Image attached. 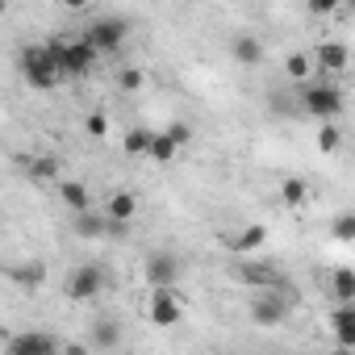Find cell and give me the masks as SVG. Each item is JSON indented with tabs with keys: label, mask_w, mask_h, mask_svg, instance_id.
<instances>
[{
	"label": "cell",
	"mask_w": 355,
	"mask_h": 355,
	"mask_svg": "<svg viewBox=\"0 0 355 355\" xmlns=\"http://www.w3.org/2000/svg\"><path fill=\"white\" fill-rule=\"evenodd\" d=\"M17 71H21V80L34 88V92H55L67 76H63V67H59V59H55V51H51V42H30V46H21L17 51Z\"/></svg>",
	"instance_id": "1"
},
{
	"label": "cell",
	"mask_w": 355,
	"mask_h": 355,
	"mask_svg": "<svg viewBox=\"0 0 355 355\" xmlns=\"http://www.w3.org/2000/svg\"><path fill=\"white\" fill-rule=\"evenodd\" d=\"M297 92H301V113H309L313 121H334V117H343V109H347V96H343L338 84L301 80Z\"/></svg>",
	"instance_id": "2"
},
{
	"label": "cell",
	"mask_w": 355,
	"mask_h": 355,
	"mask_svg": "<svg viewBox=\"0 0 355 355\" xmlns=\"http://www.w3.org/2000/svg\"><path fill=\"white\" fill-rule=\"evenodd\" d=\"M51 51H55V59H59L63 76H71V80L88 76V71H92V63L101 59L84 34H80V38H51Z\"/></svg>",
	"instance_id": "3"
},
{
	"label": "cell",
	"mask_w": 355,
	"mask_h": 355,
	"mask_svg": "<svg viewBox=\"0 0 355 355\" xmlns=\"http://www.w3.org/2000/svg\"><path fill=\"white\" fill-rule=\"evenodd\" d=\"M101 288H105V268L101 263H76L63 280L67 301H92V297H101Z\"/></svg>",
	"instance_id": "4"
},
{
	"label": "cell",
	"mask_w": 355,
	"mask_h": 355,
	"mask_svg": "<svg viewBox=\"0 0 355 355\" xmlns=\"http://www.w3.org/2000/svg\"><path fill=\"white\" fill-rule=\"evenodd\" d=\"M288 305H293V297H284L280 288H259V293L251 297V309H247V313H251L255 326H268V330H272V326H280V322L288 318Z\"/></svg>",
	"instance_id": "5"
},
{
	"label": "cell",
	"mask_w": 355,
	"mask_h": 355,
	"mask_svg": "<svg viewBox=\"0 0 355 355\" xmlns=\"http://www.w3.org/2000/svg\"><path fill=\"white\" fill-rule=\"evenodd\" d=\"M88 42H92V51L96 55H113V51H121L125 46V38H130V21L125 17H101V21H92L88 26V34H84Z\"/></svg>",
	"instance_id": "6"
},
{
	"label": "cell",
	"mask_w": 355,
	"mask_h": 355,
	"mask_svg": "<svg viewBox=\"0 0 355 355\" xmlns=\"http://www.w3.org/2000/svg\"><path fill=\"white\" fill-rule=\"evenodd\" d=\"M142 276H146L150 288H175V280L184 276V263H180V255H171V251H155V255H146Z\"/></svg>",
	"instance_id": "7"
},
{
	"label": "cell",
	"mask_w": 355,
	"mask_h": 355,
	"mask_svg": "<svg viewBox=\"0 0 355 355\" xmlns=\"http://www.w3.org/2000/svg\"><path fill=\"white\" fill-rule=\"evenodd\" d=\"M146 318L163 330H171L175 322L184 318V305L175 297V288H150V301H146Z\"/></svg>",
	"instance_id": "8"
},
{
	"label": "cell",
	"mask_w": 355,
	"mask_h": 355,
	"mask_svg": "<svg viewBox=\"0 0 355 355\" xmlns=\"http://www.w3.org/2000/svg\"><path fill=\"white\" fill-rule=\"evenodd\" d=\"M309 59H313V71L318 76H338V71H347V42L326 38V42H318L309 51Z\"/></svg>",
	"instance_id": "9"
},
{
	"label": "cell",
	"mask_w": 355,
	"mask_h": 355,
	"mask_svg": "<svg viewBox=\"0 0 355 355\" xmlns=\"http://www.w3.org/2000/svg\"><path fill=\"white\" fill-rule=\"evenodd\" d=\"M222 243H226V251L239 255V259H243V255H255V251L268 243V226H263V222H243V226H239L234 234H226Z\"/></svg>",
	"instance_id": "10"
},
{
	"label": "cell",
	"mask_w": 355,
	"mask_h": 355,
	"mask_svg": "<svg viewBox=\"0 0 355 355\" xmlns=\"http://www.w3.org/2000/svg\"><path fill=\"white\" fill-rule=\"evenodd\" d=\"M105 218H109V234L125 230V226L138 218V197H134L130 189H117V193L105 201Z\"/></svg>",
	"instance_id": "11"
},
{
	"label": "cell",
	"mask_w": 355,
	"mask_h": 355,
	"mask_svg": "<svg viewBox=\"0 0 355 355\" xmlns=\"http://www.w3.org/2000/svg\"><path fill=\"white\" fill-rule=\"evenodd\" d=\"M5 347H9L13 355H55V351H63V343H59L55 334H42V330H26V334H13Z\"/></svg>",
	"instance_id": "12"
},
{
	"label": "cell",
	"mask_w": 355,
	"mask_h": 355,
	"mask_svg": "<svg viewBox=\"0 0 355 355\" xmlns=\"http://www.w3.org/2000/svg\"><path fill=\"white\" fill-rule=\"evenodd\" d=\"M239 280L251 284V288H284L280 272H276V268H263V263H251V255H243V263H239Z\"/></svg>",
	"instance_id": "13"
},
{
	"label": "cell",
	"mask_w": 355,
	"mask_h": 355,
	"mask_svg": "<svg viewBox=\"0 0 355 355\" xmlns=\"http://www.w3.org/2000/svg\"><path fill=\"white\" fill-rule=\"evenodd\" d=\"M55 193H59V201H63L71 214H80V209L92 205V189H88L84 180H67V175H59V180H55Z\"/></svg>",
	"instance_id": "14"
},
{
	"label": "cell",
	"mask_w": 355,
	"mask_h": 355,
	"mask_svg": "<svg viewBox=\"0 0 355 355\" xmlns=\"http://www.w3.org/2000/svg\"><path fill=\"white\" fill-rule=\"evenodd\" d=\"M71 230H76V239L96 243V239H105V234H109V218H105V214H96V209L88 205V209H80V214H76Z\"/></svg>",
	"instance_id": "15"
},
{
	"label": "cell",
	"mask_w": 355,
	"mask_h": 355,
	"mask_svg": "<svg viewBox=\"0 0 355 355\" xmlns=\"http://www.w3.org/2000/svg\"><path fill=\"white\" fill-rule=\"evenodd\" d=\"M330 326L338 334V347L351 351L355 347V301H338V309L330 313Z\"/></svg>",
	"instance_id": "16"
},
{
	"label": "cell",
	"mask_w": 355,
	"mask_h": 355,
	"mask_svg": "<svg viewBox=\"0 0 355 355\" xmlns=\"http://www.w3.org/2000/svg\"><path fill=\"white\" fill-rule=\"evenodd\" d=\"M184 155V146L175 142L167 130H150V142H146V159H155V163H175Z\"/></svg>",
	"instance_id": "17"
},
{
	"label": "cell",
	"mask_w": 355,
	"mask_h": 355,
	"mask_svg": "<svg viewBox=\"0 0 355 355\" xmlns=\"http://www.w3.org/2000/svg\"><path fill=\"white\" fill-rule=\"evenodd\" d=\"M26 171H30L34 184H51V189H55V180L63 175V159H59V155H34V159L26 163Z\"/></svg>",
	"instance_id": "18"
},
{
	"label": "cell",
	"mask_w": 355,
	"mask_h": 355,
	"mask_svg": "<svg viewBox=\"0 0 355 355\" xmlns=\"http://www.w3.org/2000/svg\"><path fill=\"white\" fill-rule=\"evenodd\" d=\"M230 59H234L239 67H259V63H263V42H259L255 34H239V38L230 42Z\"/></svg>",
	"instance_id": "19"
},
{
	"label": "cell",
	"mask_w": 355,
	"mask_h": 355,
	"mask_svg": "<svg viewBox=\"0 0 355 355\" xmlns=\"http://www.w3.org/2000/svg\"><path fill=\"white\" fill-rule=\"evenodd\" d=\"M284 76H288L293 84L309 80V76H313V59H309V51H293V55L284 59Z\"/></svg>",
	"instance_id": "20"
},
{
	"label": "cell",
	"mask_w": 355,
	"mask_h": 355,
	"mask_svg": "<svg viewBox=\"0 0 355 355\" xmlns=\"http://www.w3.org/2000/svg\"><path fill=\"white\" fill-rule=\"evenodd\" d=\"M146 142H150V130H146V125H134V130L121 138V150H125L130 159H146Z\"/></svg>",
	"instance_id": "21"
},
{
	"label": "cell",
	"mask_w": 355,
	"mask_h": 355,
	"mask_svg": "<svg viewBox=\"0 0 355 355\" xmlns=\"http://www.w3.org/2000/svg\"><path fill=\"white\" fill-rule=\"evenodd\" d=\"M13 280L26 288V293H38L42 280H46V268L42 263H26V268H13Z\"/></svg>",
	"instance_id": "22"
},
{
	"label": "cell",
	"mask_w": 355,
	"mask_h": 355,
	"mask_svg": "<svg viewBox=\"0 0 355 355\" xmlns=\"http://www.w3.org/2000/svg\"><path fill=\"white\" fill-rule=\"evenodd\" d=\"M117 343H121V326H117V322H96L88 347H117Z\"/></svg>",
	"instance_id": "23"
},
{
	"label": "cell",
	"mask_w": 355,
	"mask_h": 355,
	"mask_svg": "<svg viewBox=\"0 0 355 355\" xmlns=\"http://www.w3.org/2000/svg\"><path fill=\"white\" fill-rule=\"evenodd\" d=\"M305 197H309V184L301 180V175H288V180L280 184V201H284V205H301Z\"/></svg>",
	"instance_id": "24"
},
{
	"label": "cell",
	"mask_w": 355,
	"mask_h": 355,
	"mask_svg": "<svg viewBox=\"0 0 355 355\" xmlns=\"http://www.w3.org/2000/svg\"><path fill=\"white\" fill-rule=\"evenodd\" d=\"M334 297L338 301H355V272L351 268H338L334 272Z\"/></svg>",
	"instance_id": "25"
},
{
	"label": "cell",
	"mask_w": 355,
	"mask_h": 355,
	"mask_svg": "<svg viewBox=\"0 0 355 355\" xmlns=\"http://www.w3.org/2000/svg\"><path fill=\"white\" fill-rule=\"evenodd\" d=\"M142 80H146V76H142L138 67H121V71H117V88H121V92H138Z\"/></svg>",
	"instance_id": "26"
},
{
	"label": "cell",
	"mask_w": 355,
	"mask_h": 355,
	"mask_svg": "<svg viewBox=\"0 0 355 355\" xmlns=\"http://www.w3.org/2000/svg\"><path fill=\"white\" fill-rule=\"evenodd\" d=\"M84 130H88L92 138H105V134H109V117H105V113H88V117H84Z\"/></svg>",
	"instance_id": "27"
},
{
	"label": "cell",
	"mask_w": 355,
	"mask_h": 355,
	"mask_svg": "<svg viewBox=\"0 0 355 355\" xmlns=\"http://www.w3.org/2000/svg\"><path fill=\"white\" fill-rule=\"evenodd\" d=\"M334 239H338V243H351V239H355V222H351V214H338V218H334Z\"/></svg>",
	"instance_id": "28"
},
{
	"label": "cell",
	"mask_w": 355,
	"mask_h": 355,
	"mask_svg": "<svg viewBox=\"0 0 355 355\" xmlns=\"http://www.w3.org/2000/svg\"><path fill=\"white\" fill-rule=\"evenodd\" d=\"M163 130H167L175 142H180V146H189V142H193V125H189V121H167Z\"/></svg>",
	"instance_id": "29"
},
{
	"label": "cell",
	"mask_w": 355,
	"mask_h": 355,
	"mask_svg": "<svg viewBox=\"0 0 355 355\" xmlns=\"http://www.w3.org/2000/svg\"><path fill=\"white\" fill-rule=\"evenodd\" d=\"M318 146L330 155L334 146H338V130H334V121H322V134H318Z\"/></svg>",
	"instance_id": "30"
},
{
	"label": "cell",
	"mask_w": 355,
	"mask_h": 355,
	"mask_svg": "<svg viewBox=\"0 0 355 355\" xmlns=\"http://www.w3.org/2000/svg\"><path fill=\"white\" fill-rule=\"evenodd\" d=\"M338 5H343V0H305V9H309V13H322V17H330Z\"/></svg>",
	"instance_id": "31"
},
{
	"label": "cell",
	"mask_w": 355,
	"mask_h": 355,
	"mask_svg": "<svg viewBox=\"0 0 355 355\" xmlns=\"http://www.w3.org/2000/svg\"><path fill=\"white\" fill-rule=\"evenodd\" d=\"M59 5H63L67 13H88V9H92V0H59Z\"/></svg>",
	"instance_id": "32"
},
{
	"label": "cell",
	"mask_w": 355,
	"mask_h": 355,
	"mask_svg": "<svg viewBox=\"0 0 355 355\" xmlns=\"http://www.w3.org/2000/svg\"><path fill=\"white\" fill-rule=\"evenodd\" d=\"M9 17V0H0V21H5Z\"/></svg>",
	"instance_id": "33"
}]
</instances>
